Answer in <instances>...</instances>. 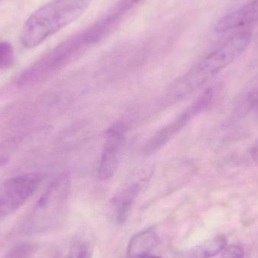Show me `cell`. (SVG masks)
Wrapping results in <instances>:
<instances>
[{
  "label": "cell",
  "mask_w": 258,
  "mask_h": 258,
  "mask_svg": "<svg viewBox=\"0 0 258 258\" xmlns=\"http://www.w3.org/2000/svg\"><path fill=\"white\" fill-rule=\"evenodd\" d=\"M252 33L249 30L232 36L176 82L168 91V98L172 101L180 100L197 92L241 55L249 45Z\"/></svg>",
  "instance_id": "cell-1"
},
{
  "label": "cell",
  "mask_w": 258,
  "mask_h": 258,
  "mask_svg": "<svg viewBox=\"0 0 258 258\" xmlns=\"http://www.w3.org/2000/svg\"><path fill=\"white\" fill-rule=\"evenodd\" d=\"M93 0H51L36 9L24 23L22 45L33 48L72 24L85 13Z\"/></svg>",
  "instance_id": "cell-2"
},
{
  "label": "cell",
  "mask_w": 258,
  "mask_h": 258,
  "mask_svg": "<svg viewBox=\"0 0 258 258\" xmlns=\"http://www.w3.org/2000/svg\"><path fill=\"white\" fill-rule=\"evenodd\" d=\"M62 183L61 181L56 182L41 197L26 226L28 232L45 231L58 222L68 195L66 185Z\"/></svg>",
  "instance_id": "cell-3"
},
{
  "label": "cell",
  "mask_w": 258,
  "mask_h": 258,
  "mask_svg": "<svg viewBox=\"0 0 258 258\" xmlns=\"http://www.w3.org/2000/svg\"><path fill=\"white\" fill-rule=\"evenodd\" d=\"M37 173H26L12 177L0 188V217L12 215L19 209L40 185Z\"/></svg>",
  "instance_id": "cell-4"
},
{
  "label": "cell",
  "mask_w": 258,
  "mask_h": 258,
  "mask_svg": "<svg viewBox=\"0 0 258 258\" xmlns=\"http://www.w3.org/2000/svg\"><path fill=\"white\" fill-rule=\"evenodd\" d=\"M212 99V91L209 89L204 92V94L190 107H188L178 117L176 118L172 122L155 134L154 136L152 137L146 144L145 153L147 154H152L159 150L161 147H163L194 116L201 113L203 110H206Z\"/></svg>",
  "instance_id": "cell-5"
},
{
  "label": "cell",
  "mask_w": 258,
  "mask_h": 258,
  "mask_svg": "<svg viewBox=\"0 0 258 258\" xmlns=\"http://www.w3.org/2000/svg\"><path fill=\"white\" fill-rule=\"evenodd\" d=\"M125 136V128L120 123L115 124L107 131L98 166V177L101 180H107L116 172Z\"/></svg>",
  "instance_id": "cell-6"
},
{
  "label": "cell",
  "mask_w": 258,
  "mask_h": 258,
  "mask_svg": "<svg viewBox=\"0 0 258 258\" xmlns=\"http://www.w3.org/2000/svg\"><path fill=\"white\" fill-rule=\"evenodd\" d=\"M257 21L258 0H252L240 9L223 17L222 25L226 30H232Z\"/></svg>",
  "instance_id": "cell-7"
},
{
  "label": "cell",
  "mask_w": 258,
  "mask_h": 258,
  "mask_svg": "<svg viewBox=\"0 0 258 258\" xmlns=\"http://www.w3.org/2000/svg\"><path fill=\"white\" fill-rule=\"evenodd\" d=\"M159 242L153 229H147L133 236L127 248V258H136L151 254Z\"/></svg>",
  "instance_id": "cell-8"
},
{
  "label": "cell",
  "mask_w": 258,
  "mask_h": 258,
  "mask_svg": "<svg viewBox=\"0 0 258 258\" xmlns=\"http://www.w3.org/2000/svg\"><path fill=\"white\" fill-rule=\"evenodd\" d=\"M227 246V239L224 236H218L204 242L199 246L194 247L183 254V258H211L222 252Z\"/></svg>",
  "instance_id": "cell-9"
},
{
  "label": "cell",
  "mask_w": 258,
  "mask_h": 258,
  "mask_svg": "<svg viewBox=\"0 0 258 258\" xmlns=\"http://www.w3.org/2000/svg\"><path fill=\"white\" fill-rule=\"evenodd\" d=\"M140 187L138 184L129 186L122 191L116 202V218L119 223L125 222L128 218V212L139 192Z\"/></svg>",
  "instance_id": "cell-10"
},
{
  "label": "cell",
  "mask_w": 258,
  "mask_h": 258,
  "mask_svg": "<svg viewBox=\"0 0 258 258\" xmlns=\"http://www.w3.org/2000/svg\"><path fill=\"white\" fill-rule=\"evenodd\" d=\"M92 256L90 242L86 239H78L71 244L65 258H92Z\"/></svg>",
  "instance_id": "cell-11"
},
{
  "label": "cell",
  "mask_w": 258,
  "mask_h": 258,
  "mask_svg": "<svg viewBox=\"0 0 258 258\" xmlns=\"http://www.w3.org/2000/svg\"><path fill=\"white\" fill-rule=\"evenodd\" d=\"M15 61V51L12 44L0 41V71L8 69Z\"/></svg>",
  "instance_id": "cell-12"
},
{
  "label": "cell",
  "mask_w": 258,
  "mask_h": 258,
  "mask_svg": "<svg viewBox=\"0 0 258 258\" xmlns=\"http://www.w3.org/2000/svg\"><path fill=\"white\" fill-rule=\"evenodd\" d=\"M36 252L35 246L29 242L18 244L8 253L6 258H33Z\"/></svg>",
  "instance_id": "cell-13"
},
{
  "label": "cell",
  "mask_w": 258,
  "mask_h": 258,
  "mask_svg": "<svg viewBox=\"0 0 258 258\" xmlns=\"http://www.w3.org/2000/svg\"><path fill=\"white\" fill-rule=\"evenodd\" d=\"M245 252L239 245H230L225 247L222 251L221 258H244Z\"/></svg>",
  "instance_id": "cell-14"
},
{
  "label": "cell",
  "mask_w": 258,
  "mask_h": 258,
  "mask_svg": "<svg viewBox=\"0 0 258 258\" xmlns=\"http://www.w3.org/2000/svg\"><path fill=\"white\" fill-rule=\"evenodd\" d=\"M248 101L250 105L258 104V76L253 82L249 93L248 94Z\"/></svg>",
  "instance_id": "cell-15"
},
{
  "label": "cell",
  "mask_w": 258,
  "mask_h": 258,
  "mask_svg": "<svg viewBox=\"0 0 258 258\" xmlns=\"http://www.w3.org/2000/svg\"><path fill=\"white\" fill-rule=\"evenodd\" d=\"M252 157L254 158V159H255V160L258 161V143L253 147Z\"/></svg>",
  "instance_id": "cell-16"
},
{
  "label": "cell",
  "mask_w": 258,
  "mask_h": 258,
  "mask_svg": "<svg viewBox=\"0 0 258 258\" xmlns=\"http://www.w3.org/2000/svg\"><path fill=\"white\" fill-rule=\"evenodd\" d=\"M136 258H162L159 256L153 255V254H149V255L143 256V257H139Z\"/></svg>",
  "instance_id": "cell-17"
}]
</instances>
